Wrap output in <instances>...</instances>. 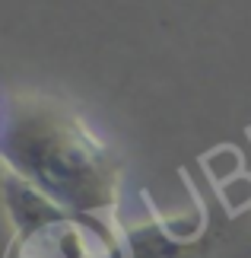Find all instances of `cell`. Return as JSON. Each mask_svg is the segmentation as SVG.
Returning a JSON list of instances; mask_svg holds the SVG:
<instances>
[{
    "label": "cell",
    "instance_id": "obj_1",
    "mask_svg": "<svg viewBox=\"0 0 251 258\" xmlns=\"http://www.w3.org/2000/svg\"><path fill=\"white\" fill-rule=\"evenodd\" d=\"M0 153L7 172L67 214L105 217L121 198V160L70 102L38 89L4 96Z\"/></svg>",
    "mask_w": 251,
    "mask_h": 258
},
{
    "label": "cell",
    "instance_id": "obj_2",
    "mask_svg": "<svg viewBox=\"0 0 251 258\" xmlns=\"http://www.w3.org/2000/svg\"><path fill=\"white\" fill-rule=\"evenodd\" d=\"M4 201L13 220L7 258H130L124 236L105 217L67 214L7 169Z\"/></svg>",
    "mask_w": 251,
    "mask_h": 258
},
{
    "label": "cell",
    "instance_id": "obj_3",
    "mask_svg": "<svg viewBox=\"0 0 251 258\" xmlns=\"http://www.w3.org/2000/svg\"><path fill=\"white\" fill-rule=\"evenodd\" d=\"M248 258H251V249H248Z\"/></svg>",
    "mask_w": 251,
    "mask_h": 258
}]
</instances>
